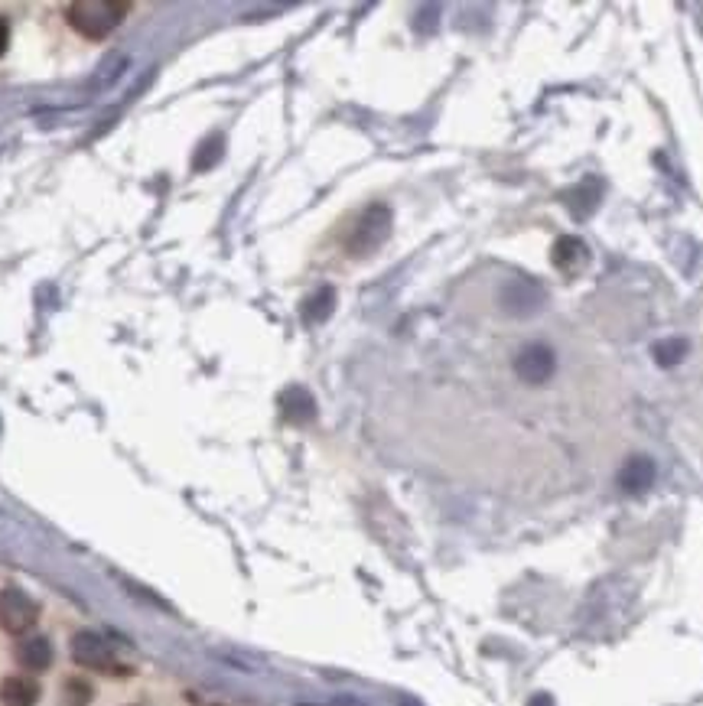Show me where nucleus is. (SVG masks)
I'll list each match as a JSON object with an SVG mask.
<instances>
[{
	"label": "nucleus",
	"instance_id": "nucleus-9",
	"mask_svg": "<svg viewBox=\"0 0 703 706\" xmlns=\"http://www.w3.org/2000/svg\"><path fill=\"white\" fill-rule=\"evenodd\" d=\"M40 700V683L33 677H7L0 683V706H36Z\"/></svg>",
	"mask_w": 703,
	"mask_h": 706
},
{
	"label": "nucleus",
	"instance_id": "nucleus-16",
	"mask_svg": "<svg viewBox=\"0 0 703 706\" xmlns=\"http://www.w3.org/2000/svg\"><path fill=\"white\" fill-rule=\"evenodd\" d=\"M10 43V30H7V20L0 16V56H4V49H7Z\"/></svg>",
	"mask_w": 703,
	"mask_h": 706
},
{
	"label": "nucleus",
	"instance_id": "nucleus-1",
	"mask_svg": "<svg viewBox=\"0 0 703 706\" xmlns=\"http://www.w3.org/2000/svg\"><path fill=\"white\" fill-rule=\"evenodd\" d=\"M127 10L131 7L121 4V0H75V4L65 7V20L85 40H104L111 30H118Z\"/></svg>",
	"mask_w": 703,
	"mask_h": 706
},
{
	"label": "nucleus",
	"instance_id": "nucleus-13",
	"mask_svg": "<svg viewBox=\"0 0 703 706\" xmlns=\"http://www.w3.org/2000/svg\"><path fill=\"white\" fill-rule=\"evenodd\" d=\"M651 352H655V362L661 368H674V365H680V358L688 355V342L684 339H664V342H658Z\"/></svg>",
	"mask_w": 703,
	"mask_h": 706
},
{
	"label": "nucleus",
	"instance_id": "nucleus-4",
	"mask_svg": "<svg viewBox=\"0 0 703 706\" xmlns=\"http://www.w3.org/2000/svg\"><path fill=\"white\" fill-rule=\"evenodd\" d=\"M69 651L72 661L79 667H88V671H111L114 667V651L98 632H75Z\"/></svg>",
	"mask_w": 703,
	"mask_h": 706
},
{
	"label": "nucleus",
	"instance_id": "nucleus-3",
	"mask_svg": "<svg viewBox=\"0 0 703 706\" xmlns=\"http://www.w3.org/2000/svg\"><path fill=\"white\" fill-rule=\"evenodd\" d=\"M40 619V605L33 603L24 589L7 586L0 589V628L10 632V635H24L36 625Z\"/></svg>",
	"mask_w": 703,
	"mask_h": 706
},
{
	"label": "nucleus",
	"instance_id": "nucleus-5",
	"mask_svg": "<svg viewBox=\"0 0 703 706\" xmlns=\"http://www.w3.org/2000/svg\"><path fill=\"white\" fill-rule=\"evenodd\" d=\"M553 352L547 349V345H524L522 352H518V358H514V374L522 378V382L528 384H544L547 378L553 374Z\"/></svg>",
	"mask_w": 703,
	"mask_h": 706
},
{
	"label": "nucleus",
	"instance_id": "nucleus-10",
	"mask_svg": "<svg viewBox=\"0 0 703 706\" xmlns=\"http://www.w3.org/2000/svg\"><path fill=\"white\" fill-rule=\"evenodd\" d=\"M619 482H622L625 492H645L651 482H655V462L649 456H635V459L625 462V469L619 472Z\"/></svg>",
	"mask_w": 703,
	"mask_h": 706
},
{
	"label": "nucleus",
	"instance_id": "nucleus-2",
	"mask_svg": "<svg viewBox=\"0 0 703 706\" xmlns=\"http://www.w3.org/2000/svg\"><path fill=\"white\" fill-rule=\"evenodd\" d=\"M391 235V208L375 202L358 215L356 228H352V238H348V251L352 255H368L378 245H385V238Z\"/></svg>",
	"mask_w": 703,
	"mask_h": 706
},
{
	"label": "nucleus",
	"instance_id": "nucleus-7",
	"mask_svg": "<svg viewBox=\"0 0 703 706\" xmlns=\"http://www.w3.org/2000/svg\"><path fill=\"white\" fill-rule=\"evenodd\" d=\"M16 661H20V667H26L30 674H40V671H46V667L53 664V644H49V638H43V635L24 638V642L16 644Z\"/></svg>",
	"mask_w": 703,
	"mask_h": 706
},
{
	"label": "nucleus",
	"instance_id": "nucleus-12",
	"mask_svg": "<svg viewBox=\"0 0 703 706\" xmlns=\"http://www.w3.org/2000/svg\"><path fill=\"white\" fill-rule=\"evenodd\" d=\"M332 303H336L332 286H323L319 294H313L307 300V306H303V319H307V323H323V319L332 313Z\"/></svg>",
	"mask_w": 703,
	"mask_h": 706
},
{
	"label": "nucleus",
	"instance_id": "nucleus-15",
	"mask_svg": "<svg viewBox=\"0 0 703 706\" xmlns=\"http://www.w3.org/2000/svg\"><path fill=\"white\" fill-rule=\"evenodd\" d=\"M219 157H221V137H212L209 143L199 147L196 160H192V169H209Z\"/></svg>",
	"mask_w": 703,
	"mask_h": 706
},
{
	"label": "nucleus",
	"instance_id": "nucleus-14",
	"mask_svg": "<svg viewBox=\"0 0 703 706\" xmlns=\"http://www.w3.org/2000/svg\"><path fill=\"white\" fill-rule=\"evenodd\" d=\"M63 697L69 706H88L95 700V687H92L85 677H69V681L63 683Z\"/></svg>",
	"mask_w": 703,
	"mask_h": 706
},
{
	"label": "nucleus",
	"instance_id": "nucleus-6",
	"mask_svg": "<svg viewBox=\"0 0 703 706\" xmlns=\"http://www.w3.org/2000/svg\"><path fill=\"white\" fill-rule=\"evenodd\" d=\"M551 261H553V267L563 270V274H577V270H583L586 264H590V251H586V245L577 238V235H563V238H557V245H553Z\"/></svg>",
	"mask_w": 703,
	"mask_h": 706
},
{
	"label": "nucleus",
	"instance_id": "nucleus-8",
	"mask_svg": "<svg viewBox=\"0 0 703 706\" xmlns=\"http://www.w3.org/2000/svg\"><path fill=\"white\" fill-rule=\"evenodd\" d=\"M544 303V290L534 280H514L505 286V310L512 313H534Z\"/></svg>",
	"mask_w": 703,
	"mask_h": 706
},
{
	"label": "nucleus",
	"instance_id": "nucleus-11",
	"mask_svg": "<svg viewBox=\"0 0 703 706\" xmlns=\"http://www.w3.org/2000/svg\"><path fill=\"white\" fill-rule=\"evenodd\" d=\"M284 413L290 417V421H297V423H303V421H309L313 417V397L307 394L303 388H290L284 394Z\"/></svg>",
	"mask_w": 703,
	"mask_h": 706
}]
</instances>
